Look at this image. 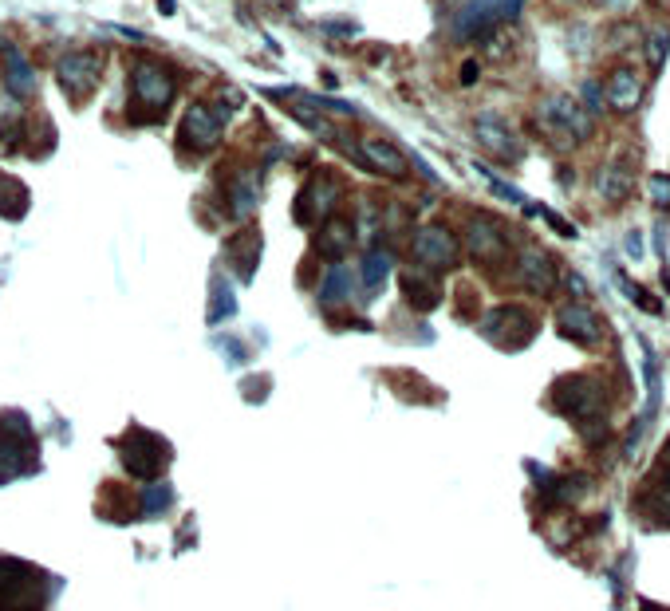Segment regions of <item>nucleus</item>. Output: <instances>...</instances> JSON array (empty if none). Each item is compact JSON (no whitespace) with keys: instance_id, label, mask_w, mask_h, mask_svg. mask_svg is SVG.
Returning <instances> with one entry per match:
<instances>
[{"instance_id":"obj_19","label":"nucleus","mask_w":670,"mask_h":611,"mask_svg":"<svg viewBox=\"0 0 670 611\" xmlns=\"http://www.w3.org/2000/svg\"><path fill=\"white\" fill-rule=\"evenodd\" d=\"M651 186H655V194H659V205H667L670 202V178H655Z\"/></svg>"},{"instance_id":"obj_14","label":"nucleus","mask_w":670,"mask_h":611,"mask_svg":"<svg viewBox=\"0 0 670 611\" xmlns=\"http://www.w3.org/2000/svg\"><path fill=\"white\" fill-rule=\"evenodd\" d=\"M560 324H564V332H572V336H584V340H592V336H596V320H592L588 312H580V308L560 312Z\"/></svg>"},{"instance_id":"obj_5","label":"nucleus","mask_w":670,"mask_h":611,"mask_svg":"<svg viewBox=\"0 0 670 611\" xmlns=\"http://www.w3.org/2000/svg\"><path fill=\"white\" fill-rule=\"evenodd\" d=\"M217 138H221V119H217L205 103H194V107L186 111V119H182V142L194 146L201 154V150H213Z\"/></svg>"},{"instance_id":"obj_6","label":"nucleus","mask_w":670,"mask_h":611,"mask_svg":"<svg viewBox=\"0 0 670 611\" xmlns=\"http://www.w3.org/2000/svg\"><path fill=\"white\" fill-rule=\"evenodd\" d=\"M477 142L493 154V158H501V162H517L521 158V142H517V135L501 123V119H493V115H481L477 119Z\"/></svg>"},{"instance_id":"obj_4","label":"nucleus","mask_w":670,"mask_h":611,"mask_svg":"<svg viewBox=\"0 0 670 611\" xmlns=\"http://www.w3.org/2000/svg\"><path fill=\"white\" fill-rule=\"evenodd\" d=\"M355 154L375 174H387V178H402L406 174V154H402L399 146H391L387 138H359Z\"/></svg>"},{"instance_id":"obj_17","label":"nucleus","mask_w":670,"mask_h":611,"mask_svg":"<svg viewBox=\"0 0 670 611\" xmlns=\"http://www.w3.org/2000/svg\"><path fill=\"white\" fill-rule=\"evenodd\" d=\"M580 95H584V111H603V87L600 83H592V79H588V83L580 87Z\"/></svg>"},{"instance_id":"obj_2","label":"nucleus","mask_w":670,"mask_h":611,"mask_svg":"<svg viewBox=\"0 0 670 611\" xmlns=\"http://www.w3.org/2000/svg\"><path fill=\"white\" fill-rule=\"evenodd\" d=\"M540 127L552 135V142L576 146V142H584V138L592 135V115H588L576 99L556 95V99H548V103L540 107Z\"/></svg>"},{"instance_id":"obj_3","label":"nucleus","mask_w":670,"mask_h":611,"mask_svg":"<svg viewBox=\"0 0 670 611\" xmlns=\"http://www.w3.org/2000/svg\"><path fill=\"white\" fill-rule=\"evenodd\" d=\"M56 75H60V87L79 103V99H87L99 87L103 56L99 52H67L64 60H60V68H56Z\"/></svg>"},{"instance_id":"obj_16","label":"nucleus","mask_w":670,"mask_h":611,"mask_svg":"<svg viewBox=\"0 0 670 611\" xmlns=\"http://www.w3.org/2000/svg\"><path fill=\"white\" fill-rule=\"evenodd\" d=\"M288 111H292V115H296V119H300V123H304L312 135H324L328 142H335V138H339V135H335V127L328 123V119H324V115H312L308 107H288Z\"/></svg>"},{"instance_id":"obj_10","label":"nucleus","mask_w":670,"mask_h":611,"mask_svg":"<svg viewBox=\"0 0 670 611\" xmlns=\"http://www.w3.org/2000/svg\"><path fill=\"white\" fill-rule=\"evenodd\" d=\"M469 249L477 257H497L501 253V233H497V225L489 217H473V225H469Z\"/></svg>"},{"instance_id":"obj_8","label":"nucleus","mask_w":670,"mask_h":611,"mask_svg":"<svg viewBox=\"0 0 670 611\" xmlns=\"http://www.w3.org/2000/svg\"><path fill=\"white\" fill-rule=\"evenodd\" d=\"M603 103H607L611 111H635V107L643 103V79L631 68L611 71V79L603 83Z\"/></svg>"},{"instance_id":"obj_11","label":"nucleus","mask_w":670,"mask_h":611,"mask_svg":"<svg viewBox=\"0 0 670 611\" xmlns=\"http://www.w3.org/2000/svg\"><path fill=\"white\" fill-rule=\"evenodd\" d=\"M351 221H343V217H335L328 221V229H324V237H320V253L324 257H339V253H347L351 249Z\"/></svg>"},{"instance_id":"obj_9","label":"nucleus","mask_w":670,"mask_h":611,"mask_svg":"<svg viewBox=\"0 0 670 611\" xmlns=\"http://www.w3.org/2000/svg\"><path fill=\"white\" fill-rule=\"evenodd\" d=\"M4 87L16 95V99H28L36 91V71L28 64V56L20 48H4Z\"/></svg>"},{"instance_id":"obj_15","label":"nucleus","mask_w":670,"mask_h":611,"mask_svg":"<svg viewBox=\"0 0 670 611\" xmlns=\"http://www.w3.org/2000/svg\"><path fill=\"white\" fill-rule=\"evenodd\" d=\"M643 44H647V64H651V68H663V60H667V52H670L667 28H651Z\"/></svg>"},{"instance_id":"obj_22","label":"nucleus","mask_w":670,"mask_h":611,"mask_svg":"<svg viewBox=\"0 0 670 611\" xmlns=\"http://www.w3.org/2000/svg\"><path fill=\"white\" fill-rule=\"evenodd\" d=\"M651 4H655V8H670V0H651Z\"/></svg>"},{"instance_id":"obj_12","label":"nucleus","mask_w":670,"mask_h":611,"mask_svg":"<svg viewBox=\"0 0 670 611\" xmlns=\"http://www.w3.org/2000/svg\"><path fill=\"white\" fill-rule=\"evenodd\" d=\"M600 190L607 202H619V198H627L631 194V174L627 170H619V166H607L600 174Z\"/></svg>"},{"instance_id":"obj_20","label":"nucleus","mask_w":670,"mask_h":611,"mask_svg":"<svg viewBox=\"0 0 670 611\" xmlns=\"http://www.w3.org/2000/svg\"><path fill=\"white\" fill-rule=\"evenodd\" d=\"M477 71H481V68H477L473 60H469L466 68H462V83H466V87H469V83H477Z\"/></svg>"},{"instance_id":"obj_18","label":"nucleus","mask_w":670,"mask_h":611,"mask_svg":"<svg viewBox=\"0 0 670 611\" xmlns=\"http://www.w3.org/2000/svg\"><path fill=\"white\" fill-rule=\"evenodd\" d=\"M363 276H367V284L375 288V284L387 276V257H379V253H375V257H367V269H363Z\"/></svg>"},{"instance_id":"obj_21","label":"nucleus","mask_w":670,"mask_h":611,"mask_svg":"<svg viewBox=\"0 0 670 611\" xmlns=\"http://www.w3.org/2000/svg\"><path fill=\"white\" fill-rule=\"evenodd\" d=\"M607 8H627V0H603Z\"/></svg>"},{"instance_id":"obj_13","label":"nucleus","mask_w":670,"mask_h":611,"mask_svg":"<svg viewBox=\"0 0 670 611\" xmlns=\"http://www.w3.org/2000/svg\"><path fill=\"white\" fill-rule=\"evenodd\" d=\"M525 280L533 284V288H552V265H548V257L544 253H525Z\"/></svg>"},{"instance_id":"obj_7","label":"nucleus","mask_w":670,"mask_h":611,"mask_svg":"<svg viewBox=\"0 0 670 611\" xmlns=\"http://www.w3.org/2000/svg\"><path fill=\"white\" fill-rule=\"evenodd\" d=\"M414 257L422 261V265H434V269H446V265H454V257H458V245H454V237L446 233V229H418V237H414Z\"/></svg>"},{"instance_id":"obj_1","label":"nucleus","mask_w":670,"mask_h":611,"mask_svg":"<svg viewBox=\"0 0 670 611\" xmlns=\"http://www.w3.org/2000/svg\"><path fill=\"white\" fill-rule=\"evenodd\" d=\"M178 91V79L174 71L166 68L162 60H150V56H134L131 64V95L138 107H150V123L166 115L170 99Z\"/></svg>"}]
</instances>
